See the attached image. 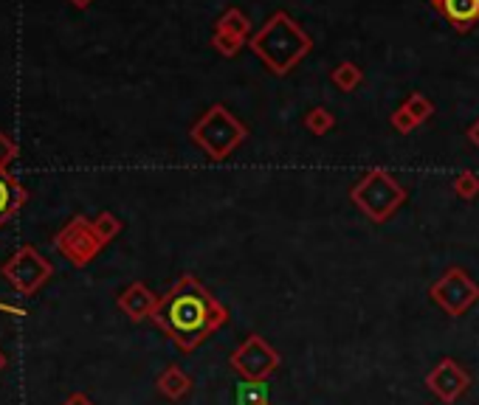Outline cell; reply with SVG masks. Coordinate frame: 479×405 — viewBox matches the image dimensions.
Wrapping results in <instances>:
<instances>
[{"label": "cell", "mask_w": 479, "mask_h": 405, "mask_svg": "<svg viewBox=\"0 0 479 405\" xmlns=\"http://www.w3.org/2000/svg\"><path fill=\"white\" fill-rule=\"evenodd\" d=\"M150 321L173 340V344L190 355L206 338L228 324V307L212 295L198 276L183 273L181 279L161 295L158 310Z\"/></svg>", "instance_id": "1"}, {"label": "cell", "mask_w": 479, "mask_h": 405, "mask_svg": "<svg viewBox=\"0 0 479 405\" xmlns=\"http://www.w3.org/2000/svg\"><path fill=\"white\" fill-rule=\"evenodd\" d=\"M248 48L262 59V66L274 76H288L310 54L314 40L288 12H274L262 23V29L252 34Z\"/></svg>", "instance_id": "2"}, {"label": "cell", "mask_w": 479, "mask_h": 405, "mask_svg": "<svg viewBox=\"0 0 479 405\" xmlns=\"http://www.w3.org/2000/svg\"><path fill=\"white\" fill-rule=\"evenodd\" d=\"M406 189L404 183L386 172L384 166H372L359 178V183L350 189V200L367 220L375 225H384L398 215V208L406 203Z\"/></svg>", "instance_id": "3"}, {"label": "cell", "mask_w": 479, "mask_h": 405, "mask_svg": "<svg viewBox=\"0 0 479 405\" xmlns=\"http://www.w3.org/2000/svg\"><path fill=\"white\" fill-rule=\"evenodd\" d=\"M190 138L198 149H203L206 158L220 163L228 155H235V149L240 144H245L248 127L226 104L217 101L190 127Z\"/></svg>", "instance_id": "4"}, {"label": "cell", "mask_w": 479, "mask_h": 405, "mask_svg": "<svg viewBox=\"0 0 479 405\" xmlns=\"http://www.w3.org/2000/svg\"><path fill=\"white\" fill-rule=\"evenodd\" d=\"M0 276L9 282V287L17 293V295H34L40 287H43L51 276H54V265L40 253L34 245H23L17 248L12 257L4 262V268H0Z\"/></svg>", "instance_id": "5"}, {"label": "cell", "mask_w": 479, "mask_h": 405, "mask_svg": "<svg viewBox=\"0 0 479 405\" xmlns=\"http://www.w3.org/2000/svg\"><path fill=\"white\" fill-rule=\"evenodd\" d=\"M429 298L446 315L460 318L479 302V282H474L466 268H448L440 279L429 287Z\"/></svg>", "instance_id": "6"}, {"label": "cell", "mask_w": 479, "mask_h": 405, "mask_svg": "<svg viewBox=\"0 0 479 405\" xmlns=\"http://www.w3.org/2000/svg\"><path fill=\"white\" fill-rule=\"evenodd\" d=\"M282 364V355L268 344L257 332L243 338V344L228 355V366H232L245 383H262L274 374Z\"/></svg>", "instance_id": "7"}, {"label": "cell", "mask_w": 479, "mask_h": 405, "mask_svg": "<svg viewBox=\"0 0 479 405\" xmlns=\"http://www.w3.org/2000/svg\"><path fill=\"white\" fill-rule=\"evenodd\" d=\"M54 248L74 268H85V265H91L99 257L102 248H105V242L96 237L93 220H88L85 215H76L54 233Z\"/></svg>", "instance_id": "8"}, {"label": "cell", "mask_w": 479, "mask_h": 405, "mask_svg": "<svg viewBox=\"0 0 479 405\" xmlns=\"http://www.w3.org/2000/svg\"><path fill=\"white\" fill-rule=\"evenodd\" d=\"M426 389L443 405H454L471 389V374L454 357H440L426 374Z\"/></svg>", "instance_id": "9"}, {"label": "cell", "mask_w": 479, "mask_h": 405, "mask_svg": "<svg viewBox=\"0 0 479 405\" xmlns=\"http://www.w3.org/2000/svg\"><path fill=\"white\" fill-rule=\"evenodd\" d=\"M158 302H161V295H155L144 282H133L116 295V307L128 315L133 324L153 318V313L158 310Z\"/></svg>", "instance_id": "10"}, {"label": "cell", "mask_w": 479, "mask_h": 405, "mask_svg": "<svg viewBox=\"0 0 479 405\" xmlns=\"http://www.w3.org/2000/svg\"><path fill=\"white\" fill-rule=\"evenodd\" d=\"M457 31H471L479 23V0H429Z\"/></svg>", "instance_id": "11"}, {"label": "cell", "mask_w": 479, "mask_h": 405, "mask_svg": "<svg viewBox=\"0 0 479 405\" xmlns=\"http://www.w3.org/2000/svg\"><path fill=\"white\" fill-rule=\"evenodd\" d=\"M155 389L158 394H164L166 400H173V402H181L183 397H190L192 389H195V380L190 372H183L178 364H170L155 380Z\"/></svg>", "instance_id": "12"}, {"label": "cell", "mask_w": 479, "mask_h": 405, "mask_svg": "<svg viewBox=\"0 0 479 405\" xmlns=\"http://www.w3.org/2000/svg\"><path fill=\"white\" fill-rule=\"evenodd\" d=\"M26 200H29L26 186L20 180H14L9 172H0V228H4L20 208H23Z\"/></svg>", "instance_id": "13"}, {"label": "cell", "mask_w": 479, "mask_h": 405, "mask_svg": "<svg viewBox=\"0 0 479 405\" xmlns=\"http://www.w3.org/2000/svg\"><path fill=\"white\" fill-rule=\"evenodd\" d=\"M215 31H223L228 37H235L240 42L248 46V37H252V23H248V17L240 9H228L220 14V20L215 23Z\"/></svg>", "instance_id": "14"}, {"label": "cell", "mask_w": 479, "mask_h": 405, "mask_svg": "<svg viewBox=\"0 0 479 405\" xmlns=\"http://www.w3.org/2000/svg\"><path fill=\"white\" fill-rule=\"evenodd\" d=\"M330 82L336 84L339 91L352 93V91H356L359 84L364 82V68L359 66V62L344 59V62H339V66L330 71Z\"/></svg>", "instance_id": "15"}, {"label": "cell", "mask_w": 479, "mask_h": 405, "mask_svg": "<svg viewBox=\"0 0 479 405\" xmlns=\"http://www.w3.org/2000/svg\"><path fill=\"white\" fill-rule=\"evenodd\" d=\"M401 108L414 119V124H426L431 116H434V101L426 96V93H421V91H414V93H409L406 99H404V104Z\"/></svg>", "instance_id": "16"}, {"label": "cell", "mask_w": 479, "mask_h": 405, "mask_svg": "<svg viewBox=\"0 0 479 405\" xmlns=\"http://www.w3.org/2000/svg\"><path fill=\"white\" fill-rule=\"evenodd\" d=\"M333 127H336V116H333L327 108H314L305 113V130L310 136H327Z\"/></svg>", "instance_id": "17"}, {"label": "cell", "mask_w": 479, "mask_h": 405, "mask_svg": "<svg viewBox=\"0 0 479 405\" xmlns=\"http://www.w3.org/2000/svg\"><path fill=\"white\" fill-rule=\"evenodd\" d=\"M451 189L460 200H474L479 195V175L474 172V169H460L451 180Z\"/></svg>", "instance_id": "18"}, {"label": "cell", "mask_w": 479, "mask_h": 405, "mask_svg": "<svg viewBox=\"0 0 479 405\" xmlns=\"http://www.w3.org/2000/svg\"><path fill=\"white\" fill-rule=\"evenodd\" d=\"M93 231H96V237L108 245L121 233V220L116 215H111V211H102V215L93 217Z\"/></svg>", "instance_id": "19"}, {"label": "cell", "mask_w": 479, "mask_h": 405, "mask_svg": "<svg viewBox=\"0 0 479 405\" xmlns=\"http://www.w3.org/2000/svg\"><path fill=\"white\" fill-rule=\"evenodd\" d=\"M212 46H215V51H217L220 57L232 59V57L240 54V48L245 46V42H240V40H235V37H228V34H223V31H215V34H212Z\"/></svg>", "instance_id": "20"}, {"label": "cell", "mask_w": 479, "mask_h": 405, "mask_svg": "<svg viewBox=\"0 0 479 405\" xmlns=\"http://www.w3.org/2000/svg\"><path fill=\"white\" fill-rule=\"evenodd\" d=\"M17 155H20V146L14 144V138L0 133V172H9V166L17 161Z\"/></svg>", "instance_id": "21"}, {"label": "cell", "mask_w": 479, "mask_h": 405, "mask_svg": "<svg viewBox=\"0 0 479 405\" xmlns=\"http://www.w3.org/2000/svg\"><path fill=\"white\" fill-rule=\"evenodd\" d=\"M389 124H392V130L401 133V136H409L412 130H418V124H414V119L404 108H398V110L389 116Z\"/></svg>", "instance_id": "22"}, {"label": "cell", "mask_w": 479, "mask_h": 405, "mask_svg": "<svg viewBox=\"0 0 479 405\" xmlns=\"http://www.w3.org/2000/svg\"><path fill=\"white\" fill-rule=\"evenodd\" d=\"M62 405H96V402L85 392H74V394L66 397V402H62Z\"/></svg>", "instance_id": "23"}, {"label": "cell", "mask_w": 479, "mask_h": 405, "mask_svg": "<svg viewBox=\"0 0 479 405\" xmlns=\"http://www.w3.org/2000/svg\"><path fill=\"white\" fill-rule=\"evenodd\" d=\"M468 141H471V146L479 149V119L468 127Z\"/></svg>", "instance_id": "24"}, {"label": "cell", "mask_w": 479, "mask_h": 405, "mask_svg": "<svg viewBox=\"0 0 479 405\" xmlns=\"http://www.w3.org/2000/svg\"><path fill=\"white\" fill-rule=\"evenodd\" d=\"M93 4V0H71V6H76V9H88Z\"/></svg>", "instance_id": "25"}, {"label": "cell", "mask_w": 479, "mask_h": 405, "mask_svg": "<svg viewBox=\"0 0 479 405\" xmlns=\"http://www.w3.org/2000/svg\"><path fill=\"white\" fill-rule=\"evenodd\" d=\"M0 310H9V313H14V315H23V310H14V307H6V304H0Z\"/></svg>", "instance_id": "26"}, {"label": "cell", "mask_w": 479, "mask_h": 405, "mask_svg": "<svg viewBox=\"0 0 479 405\" xmlns=\"http://www.w3.org/2000/svg\"><path fill=\"white\" fill-rule=\"evenodd\" d=\"M4 369H6V355L0 352V372H4Z\"/></svg>", "instance_id": "27"}, {"label": "cell", "mask_w": 479, "mask_h": 405, "mask_svg": "<svg viewBox=\"0 0 479 405\" xmlns=\"http://www.w3.org/2000/svg\"><path fill=\"white\" fill-rule=\"evenodd\" d=\"M265 405H271V402H265Z\"/></svg>", "instance_id": "28"}]
</instances>
